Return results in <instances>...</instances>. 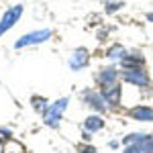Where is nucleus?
Instances as JSON below:
<instances>
[{"label": "nucleus", "instance_id": "obj_9", "mask_svg": "<svg viewBox=\"0 0 153 153\" xmlns=\"http://www.w3.org/2000/svg\"><path fill=\"white\" fill-rule=\"evenodd\" d=\"M117 70H104V71H100L98 74V82L100 84H112V82H117Z\"/></svg>", "mask_w": 153, "mask_h": 153}, {"label": "nucleus", "instance_id": "obj_11", "mask_svg": "<svg viewBox=\"0 0 153 153\" xmlns=\"http://www.w3.org/2000/svg\"><path fill=\"white\" fill-rule=\"evenodd\" d=\"M123 65L125 68H141L143 65V57L139 55V53H135V57H123Z\"/></svg>", "mask_w": 153, "mask_h": 153}, {"label": "nucleus", "instance_id": "obj_17", "mask_svg": "<svg viewBox=\"0 0 153 153\" xmlns=\"http://www.w3.org/2000/svg\"><path fill=\"white\" fill-rule=\"evenodd\" d=\"M147 153H153V141L149 143V147H147Z\"/></svg>", "mask_w": 153, "mask_h": 153}, {"label": "nucleus", "instance_id": "obj_1", "mask_svg": "<svg viewBox=\"0 0 153 153\" xmlns=\"http://www.w3.org/2000/svg\"><path fill=\"white\" fill-rule=\"evenodd\" d=\"M65 106H68V98H59L55 104L49 106L47 110H45V125H49V127H57V123L61 120V114H63Z\"/></svg>", "mask_w": 153, "mask_h": 153}, {"label": "nucleus", "instance_id": "obj_10", "mask_svg": "<svg viewBox=\"0 0 153 153\" xmlns=\"http://www.w3.org/2000/svg\"><path fill=\"white\" fill-rule=\"evenodd\" d=\"M84 125H86V131H100L104 127V120L100 117H88Z\"/></svg>", "mask_w": 153, "mask_h": 153}, {"label": "nucleus", "instance_id": "obj_13", "mask_svg": "<svg viewBox=\"0 0 153 153\" xmlns=\"http://www.w3.org/2000/svg\"><path fill=\"white\" fill-rule=\"evenodd\" d=\"M45 104H47L45 98H41V96H35V98H33V108H35V110H45Z\"/></svg>", "mask_w": 153, "mask_h": 153}, {"label": "nucleus", "instance_id": "obj_6", "mask_svg": "<svg viewBox=\"0 0 153 153\" xmlns=\"http://www.w3.org/2000/svg\"><path fill=\"white\" fill-rule=\"evenodd\" d=\"M86 63H88V51H86V49H76L74 55H71V59H70L71 70H80Z\"/></svg>", "mask_w": 153, "mask_h": 153}, {"label": "nucleus", "instance_id": "obj_3", "mask_svg": "<svg viewBox=\"0 0 153 153\" xmlns=\"http://www.w3.org/2000/svg\"><path fill=\"white\" fill-rule=\"evenodd\" d=\"M21 14H23V6H21V4H16V6H12L10 10L4 12V16H2V21H0V35L6 33L12 25L21 19Z\"/></svg>", "mask_w": 153, "mask_h": 153}, {"label": "nucleus", "instance_id": "obj_16", "mask_svg": "<svg viewBox=\"0 0 153 153\" xmlns=\"http://www.w3.org/2000/svg\"><path fill=\"white\" fill-rule=\"evenodd\" d=\"M80 153H96V149H94V147H90V145H88V147H84V149H82Z\"/></svg>", "mask_w": 153, "mask_h": 153}, {"label": "nucleus", "instance_id": "obj_18", "mask_svg": "<svg viewBox=\"0 0 153 153\" xmlns=\"http://www.w3.org/2000/svg\"><path fill=\"white\" fill-rule=\"evenodd\" d=\"M147 19H149V21H153V12H151V14H147Z\"/></svg>", "mask_w": 153, "mask_h": 153}, {"label": "nucleus", "instance_id": "obj_4", "mask_svg": "<svg viewBox=\"0 0 153 153\" xmlns=\"http://www.w3.org/2000/svg\"><path fill=\"white\" fill-rule=\"evenodd\" d=\"M123 76H125L127 82L135 84V86H149V78L141 68H127L123 71Z\"/></svg>", "mask_w": 153, "mask_h": 153}, {"label": "nucleus", "instance_id": "obj_7", "mask_svg": "<svg viewBox=\"0 0 153 153\" xmlns=\"http://www.w3.org/2000/svg\"><path fill=\"white\" fill-rule=\"evenodd\" d=\"M131 117L135 118V120H153V110L151 108H147V106H137V108H133L131 110Z\"/></svg>", "mask_w": 153, "mask_h": 153}, {"label": "nucleus", "instance_id": "obj_15", "mask_svg": "<svg viewBox=\"0 0 153 153\" xmlns=\"http://www.w3.org/2000/svg\"><path fill=\"white\" fill-rule=\"evenodd\" d=\"M125 153H143V151H141V147H137V145H133V147L129 145V147L125 149Z\"/></svg>", "mask_w": 153, "mask_h": 153}, {"label": "nucleus", "instance_id": "obj_19", "mask_svg": "<svg viewBox=\"0 0 153 153\" xmlns=\"http://www.w3.org/2000/svg\"><path fill=\"white\" fill-rule=\"evenodd\" d=\"M0 153H2V143H0Z\"/></svg>", "mask_w": 153, "mask_h": 153}, {"label": "nucleus", "instance_id": "obj_2", "mask_svg": "<svg viewBox=\"0 0 153 153\" xmlns=\"http://www.w3.org/2000/svg\"><path fill=\"white\" fill-rule=\"evenodd\" d=\"M49 37H51V31H47V29L35 31V33H29V35L21 37V39L14 43V47L21 49V47H27V45H33V43H43V41H47Z\"/></svg>", "mask_w": 153, "mask_h": 153}, {"label": "nucleus", "instance_id": "obj_5", "mask_svg": "<svg viewBox=\"0 0 153 153\" xmlns=\"http://www.w3.org/2000/svg\"><path fill=\"white\" fill-rule=\"evenodd\" d=\"M102 96H104V100L108 102V104L117 106L118 102H120V86H118L117 82L106 84V86H104V90H102Z\"/></svg>", "mask_w": 153, "mask_h": 153}, {"label": "nucleus", "instance_id": "obj_12", "mask_svg": "<svg viewBox=\"0 0 153 153\" xmlns=\"http://www.w3.org/2000/svg\"><path fill=\"white\" fill-rule=\"evenodd\" d=\"M125 4L120 2V0H108L106 2V12H114V10H118V8H123Z\"/></svg>", "mask_w": 153, "mask_h": 153}, {"label": "nucleus", "instance_id": "obj_8", "mask_svg": "<svg viewBox=\"0 0 153 153\" xmlns=\"http://www.w3.org/2000/svg\"><path fill=\"white\" fill-rule=\"evenodd\" d=\"M102 98L104 96H100V94H96V92H84V100L88 102V104L92 106V108H96V110H104V104H102Z\"/></svg>", "mask_w": 153, "mask_h": 153}, {"label": "nucleus", "instance_id": "obj_14", "mask_svg": "<svg viewBox=\"0 0 153 153\" xmlns=\"http://www.w3.org/2000/svg\"><path fill=\"white\" fill-rule=\"evenodd\" d=\"M108 57H125V49L120 47V45L112 47L110 51H108Z\"/></svg>", "mask_w": 153, "mask_h": 153}]
</instances>
